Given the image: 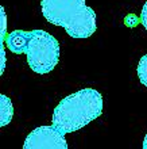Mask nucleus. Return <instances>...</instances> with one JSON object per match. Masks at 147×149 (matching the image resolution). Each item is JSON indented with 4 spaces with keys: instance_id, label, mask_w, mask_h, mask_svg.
<instances>
[{
    "instance_id": "423d86ee",
    "label": "nucleus",
    "mask_w": 147,
    "mask_h": 149,
    "mask_svg": "<svg viewBox=\"0 0 147 149\" xmlns=\"http://www.w3.org/2000/svg\"><path fill=\"white\" fill-rule=\"evenodd\" d=\"M0 103H1V107H0V126H7L10 122H11L12 117H14V107H12L11 99L6 96V95H0Z\"/></svg>"
},
{
    "instance_id": "0eeeda50",
    "label": "nucleus",
    "mask_w": 147,
    "mask_h": 149,
    "mask_svg": "<svg viewBox=\"0 0 147 149\" xmlns=\"http://www.w3.org/2000/svg\"><path fill=\"white\" fill-rule=\"evenodd\" d=\"M138 76H139L140 83L144 87H147V54H144L139 60V64H138Z\"/></svg>"
},
{
    "instance_id": "f257e3e1",
    "label": "nucleus",
    "mask_w": 147,
    "mask_h": 149,
    "mask_svg": "<svg viewBox=\"0 0 147 149\" xmlns=\"http://www.w3.org/2000/svg\"><path fill=\"white\" fill-rule=\"evenodd\" d=\"M103 114V96L93 88H84L66 96L53 111V126L62 134L82 129Z\"/></svg>"
},
{
    "instance_id": "f03ea898",
    "label": "nucleus",
    "mask_w": 147,
    "mask_h": 149,
    "mask_svg": "<svg viewBox=\"0 0 147 149\" xmlns=\"http://www.w3.org/2000/svg\"><path fill=\"white\" fill-rule=\"evenodd\" d=\"M45 19L61 26L72 38H88L96 31V12L85 0H41Z\"/></svg>"
},
{
    "instance_id": "6e6552de",
    "label": "nucleus",
    "mask_w": 147,
    "mask_h": 149,
    "mask_svg": "<svg viewBox=\"0 0 147 149\" xmlns=\"http://www.w3.org/2000/svg\"><path fill=\"white\" fill-rule=\"evenodd\" d=\"M140 22L143 24V27L147 30V1L144 3L143 8H142V12H140Z\"/></svg>"
},
{
    "instance_id": "39448f33",
    "label": "nucleus",
    "mask_w": 147,
    "mask_h": 149,
    "mask_svg": "<svg viewBox=\"0 0 147 149\" xmlns=\"http://www.w3.org/2000/svg\"><path fill=\"white\" fill-rule=\"evenodd\" d=\"M31 31H23V30H16L12 31L6 39L8 49L15 53V54H22V53H27L28 42H30Z\"/></svg>"
},
{
    "instance_id": "7ed1b4c3",
    "label": "nucleus",
    "mask_w": 147,
    "mask_h": 149,
    "mask_svg": "<svg viewBox=\"0 0 147 149\" xmlns=\"http://www.w3.org/2000/svg\"><path fill=\"white\" fill-rule=\"evenodd\" d=\"M27 64L35 73H50L59 61V43L45 30L31 31L27 47Z\"/></svg>"
},
{
    "instance_id": "20e7f679",
    "label": "nucleus",
    "mask_w": 147,
    "mask_h": 149,
    "mask_svg": "<svg viewBox=\"0 0 147 149\" xmlns=\"http://www.w3.org/2000/svg\"><path fill=\"white\" fill-rule=\"evenodd\" d=\"M63 136L53 125L39 126L26 137L23 149H68Z\"/></svg>"
},
{
    "instance_id": "1a4fd4ad",
    "label": "nucleus",
    "mask_w": 147,
    "mask_h": 149,
    "mask_svg": "<svg viewBox=\"0 0 147 149\" xmlns=\"http://www.w3.org/2000/svg\"><path fill=\"white\" fill-rule=\"evenodd\" d=\"M143 149H147V134L144 136V138H143Z\"/></svg>"
}]
</instances>
